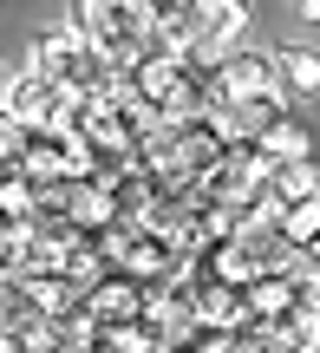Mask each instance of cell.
<instances>
[{
	"label": "cell",
	"mask_w": 320,
	"mask_h": 353,
	"mask_svg": "<svg viewBox=\"0 0 320 353\" xmlns=\"http://www.w3.org/2000/svg\"><path fill=\"white\" fill-rule=\"evenodd\" d=\"M281 79H275V52H255V46H235L222 59V105L235 99H275Z\"/></svg>",
	"instance_id": "6da1fadb"
},
{
	"label": "cell",
	"mask_w": 320,
	"mask_h": 353,
	"mask_svg": "<svg viewBox=\"0 0 320 353\" xmlns=\"http://www.w3.org/2000/svg\"><path fill=\"white\" fill-rule=\"evenodd\" d=\"M144 301H151V288H144V281H131V275H105L98 288L85 294V307H92V321H98V327L144 321Z\"/></svg>",
	"instance_id": "7a4b0ae2"
},
{
	"label": "cell",
	"mask_w": 320,
	"mask_h": 353,
	"mask_svg": "<svg viewBox=\"0 0 320 353\" xmlns=\"http://www.w3.org/2000/svg\"><path fill=\"white\" fill-rule=\"evenodd\" d=\"M78 52H85V33H78V26L39 33V46H33V79H46V85H59V92H65V79H72Z\"/></svg>",
	"instance_id": "3957f363"
},
{
	"label": "cell",
	"mask_w": 320,
	"mask_h": 353,
	"mask_svg": "<svg viewBox=\"0 0 320 353\" xmlns=\"http://www.w3.org/2000/svg\"><path fill=\"white\" fill-rule=\"evenodd\" d=\"M248 314H255L262 327L301 314V281L295 275H262V281H248Z\"/></svg>",
	"instance_id": "277c9868"
},
{
	"label": "cell",
	"mask_w": 320,
	"mask_h": 353,
	"mask_svg": "<svg viewBox=\"0 0 320 353\" xmlns=\"http://www.w3.org/2000/svg\"><path fill=\"white\" fill-rule=\"evenodd\" d=\"M59 275L72 281L78 294H92V288H98L105 275H111V262H105V255H98V242H92V236H78L72 249H65V262H59Z\"/></svg>",
	"instance_id": "5b68a950"
},
{
	"label": "cell",
	"mask_w": 320,
	"mask_h": 353,
	"mask_svg": "<svg viewBox=\"0 0 320 353\" xmlns=\"http://www.w3.org/2000/svg\"><path fill=\"white\" fill-rule=\"evenodd\" d=\"M275 79H281L288 92H301V99L320 92V52L314 46H281L275 52Z\"/></svg>",
	"instance_id": "8992f818"
},
{
	"label": "cell",
	"mask_w": 320,
	"mask_h": 353,
	"mask_svg": "<svg viewBox=\"0 0 320 353\" xmlns=\"http://www.w3.org/2000/svg\"><path fill=\"white\" fill-rule=\"evenodd\" d=\"M262 151H268L275 164H301V157H314V144H308V125H301L295 112H288V118H275V131L262 138Z\"/></svg>",
	"instance_id": "52a82bcc"
},
{
	"label": "cell",
	"mask_w": 320,
	"mask_h": 353,
	"mask_svg": "<svg viewBox=\"0 0 320 353\" xmlns=\"http://www.w3.org/2000/svg\"><path fill=\"white\" fill-rule=\"evenodd\" d=\"M275 196H281V203H314L320 196V164H314V157L275 164Z\"/></svg>",
	"instance_id": "ba28073f"
},
{
	"label": "cell",
	"mask_w": 320,
	"mask_h": 353,
	"mask_svg": "<svg viewBox=\"0 0 320 353\" xmlns=\"http://www.w3.org/2000/svg\"><path fill=\"white\" fill-rule=\"evenodd\" d=\"M281 242L288 249H320V196L314 203H288V216H281Z\"/></svg>",
	"instance_id": "9c48e42d"
},
{
	"label": "cell",
	"mask_w": 320,
	"mask_h": 353,
	"mask_svg": "<svg viewBox=\"0 0 320 353\" xmlns=\"http://www.w3.org/2000/svg\"><path fill=\"white\" fill-rule=\"evenodd\" d=\"M301 307H320V262H308V275H301Z\"/></svg>",
	"instance_id": "30bf717a"
},
{
	"label": "cell",
	"mask_w": 320,
	"mask_h": 353,
	"mask_svg": "<svg viewBox=\"0 0 320 353\" xmlns=\"http://www.w3.org/2000/svg\"><path fill=\"white\" fill-rule=\"evenodd\" d=\"M7 99H13V79H7V72H0V112H7Z\"/></svg>",
	"instance_id": "8fae6325"
},
{
	"label": "cell",
	"mask_w": 320,
	"mask_h": 353,
	"mask_svg": "<svg viewBox=\"0 0 320 353\" xmlns=\"http://www.w3.org/2000/svg\"><path fill=\"white\" fill-rule=\"evenodd\" d=\"M301 13H308V20H320V0H308V7H301Z\"/></svg>",
	"instance_id": "7c38bea8"
},
{
	"label": "cell",
	"mask_w": 320,
	"mask_h": 353,
	"mask_svg": "<svg viewBox=\"0 0 320 353\" xmlns=\"http://www.w3.org/2000/svg\"><path fill=\"white\" fill-rule=\"evenodd\" d=\"M308 255H314V262H320V249H308Z\"/></svg>",
	"instance_id": "4fadbf2b"
}]
</instances>
